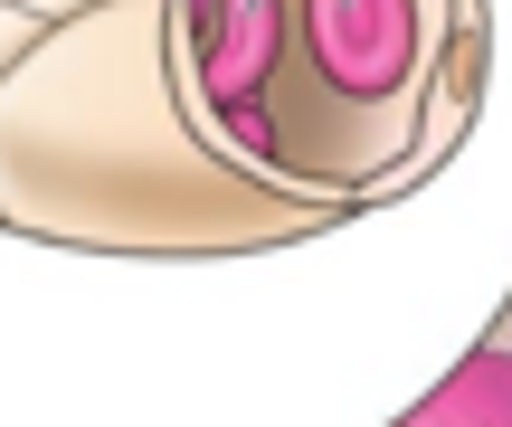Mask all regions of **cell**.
I'll return each mask as SVG.
<instances>
[{
	"instance_id": "6da1fadb",
	"label": "cell",
	"mask_w": 512,
	"mask_h": 427,
	"mask_svg": "<svg viewBox=\"0 0 512 427\" xmlns=\"http://www.w3.org/2000/svg\"><path fill=\"white\" fill-rule=\"evenodd\" d=\"M190 143L294 209H380L465 143L494 76L484 0H171Z\"/></svg>"
},
{
	"instance_id": "7a4b0ae2",
	"label": "cell",
	"mask_w": 512,
	"mask_h": 427,
	"mask_svg": "<svg viewBox=\"0 0 512 427\" xmlns=\"http://www.w3.org/2000/svg\"><path fill=\"white\" fill-rule=\"evenodd\" d=\"M399 427H512V352H465Z\"/></svg>"
}]
</instances>
